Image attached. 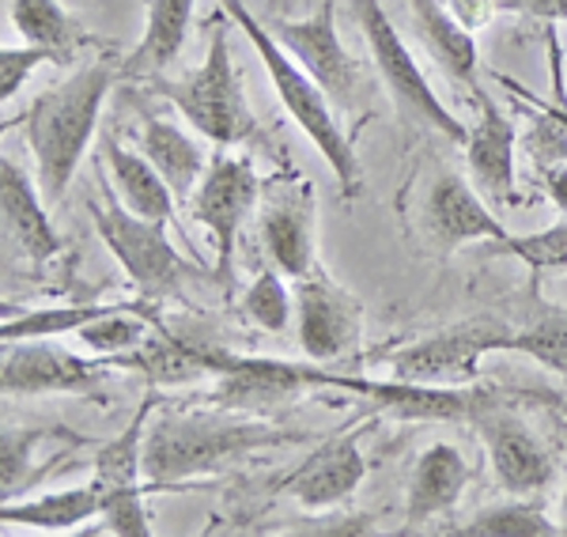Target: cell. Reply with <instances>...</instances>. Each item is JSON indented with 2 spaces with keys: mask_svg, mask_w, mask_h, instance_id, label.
<instances>
[{
  "mask_svg": "<svg viewBox=\"0 0 567 537\" xmlns=\"http://www.w3.org/2000/svg\"><path fill=\"white\" fill-rule=\"evenodd\" d=\"M560 534L567 537V488H564V507H560Z\"/></svg>",
  "mask_w": 567,
  "mask_h": 537,
  "instance_id": "obj_41",
  "label": "cell"
},
{
  "mask_svg": "<svg viewBox=\"0 0 567 537\" xmlns=\"http://www.w3.org/2000/svg\"><path fill=\"white\" fill-rule=\"evenodd\" d=\"M548 405H553V409H556V413H560V416H564V421H567V397H556V402H548Z\"/></svg>",
  "mask_w": 567,
  "mask_h": 537,
  "instance_id": "obj_42",
  "label": "cell"
},
{
  "mask_svg": "<svg viewBox=\"0 0 567 537\" xmlns=\"http://www.w3.org/2000/svg\"><path fill=\"white\" fill-rule=\"evenodd\" d=\"M110 307H114V303H110ZM110 307H99V303H84V307H39V311L4 318V326H0V337H4V344H12V341H39V337L80 333L91 322V318L106 314Z\"/></svg>",
  "mask_w": 567,
  "mask_h": 537,
  "instance_id": "obj_30",
  "label": "cell"
},
{
  "mask_svg": "<svg viewBox=\"0 0 567 537\" xmlns=\"http://www.w3.org/2000/svg\"><path fill=\"white\" fill-rule=\"evenodd\" d=\"M355 20H360L363 39L371 45V61L379 69L382 84H386L393 106H398L401 122L409 125H427V130L443 133L446 141L465 144L470 130L443 106V99L435 95V87L427 84V76L420 72L416 58L409 53L401 31L393 27L386 8L379 0H355Z\"/></svg>",
  "mask_w": 567,
  "mask_h": 537,
  "instance_id": "obj_7",
  "label": "cell"
},
{
  "mask_svg": "<svg viewBox=\"0 0 567 537\" xmlns=\"http://www.w3.org/2000/svg\"><path fill=\"white\" fill-rule=\"evenodd\" d=\"M499 84L511 91V95L518 99V103H526V106H534V111H545L553 122H560L564 130H567V103H564V91H560V76H556V99H542V95H534L529 87H523L518 80H511V76H499Z\"/></svg>",
  "mask_w": 567,
  "mask_h": 537,
  "instance_id": "obj_36",
  "label": "cell"
},
{
  "mask_svg": "<svg viewBox=\"0 0 567 537\" xmlns=\"http://www.w3.org/2000/svg\"><path fill=\"white\" fill-rule=\"evenodd\" d=\"M58 427H4V458H0V485H4V499H16L31 481L34 447Z\"/></svg>",
  "mask_w": 567,
  "mask_h": 537,
  "instance_id": "obj_33",
  "label": "cell"
},
{
  "mask_svg": "<svg viewBox=\"0 0 567 537\" xmlns=\"http://www.w3.org/2000/svg\"><path fill=\"white\" fill-rule=\"evenodd\" d=\"M0 213H4L8 242L23 258L45 266L61 254V235L50 224V202L42 197V186H34L12 156L0 159Z\"/></svg>",
  "mask_w": 567,
  "mask_h": 537,
  "instance_id": "obj_20",
  "label": "cell"
},
{
  "mask_svg": "<svg viewBox=\"0 0 567 537\" xmlns=\"http://www.w3.org/2000/svg\"><path fill=\"white\" fill-rule=\"evenodd\" d=\"M470 485V462L454 443H432L416 458L413 477H409V499H405V526L401 534L424 530L432 518L454 512Z\"/></svg>",
  "mask_w": 567,
  "mask_h": 537,
  "instance_id": "obj_21",
  "label": "cell"
},
{
  "mask_svg": "<svg viewBox=\"0 0 567 537\" xmlns=\"http://www.w3.org/2000/svg\"><path fill=\"white\" fill-rule=\"evenodd\" d=\"M261 178L254 171V163L246 156H231L227 148H219L208 156V167L200 175V186L194 194V220L213 235L216 242V277L231 285V261H235V242L246 224V216L261 202Z\"/></svg>",
  "mask_w": 567,
  "mask_h": 537,
  "instance_id": "obj_9",
  "label": "cell"
},
{
  "mask_svg": "<svg viewBox=\"0 0 567 537\" xmlns=\"http://www.w3.org/2000/svg\"><path fill=\"white\" fill-rule=\"evenodd\" d=\"M499 12H526V16H542V20H548L553 0H499Z\"/></svg>",
  "mask_w": 567,
  "mask_h": 537,
  "instance_id": "obj_39",
  "label": "cell"
},
{
  "mask_svg": "<svg viewBox=\"0 0 567 537\" xmlns=\"http://www.w3.org/2000/svg\"><path fill=\"white\" fill-rule=\"evenodd\" d=\"M39 65H53L50 53L39 50V45H4L0 50V99L8 103L12 95H20L27 76Z\"/></svg>",
  "mask_w": 567,
  "mask_h": 537,
  "instance_id": "obj_35",
  "label": "cell"
},
{
  "mask_svg": "<svg viewBox=\"0 0 567 537\" xmlns=\"http://www.w3.org/2000/svg\"><path fill=\"white\" fill-rule=\"evenodd\" d=\"M446 8H451L454 20H458L462 27L481 31V27L499 12V0H446Z\"/></svg>",
  "mask_w": 567,
  "mask_h": 537,
  "instance_id": "obj_37",
  "label": "cell"
},
{
  "mask_svg": "<svg viewBox=\"0 0 567 537\" xmlns=\"http://www.w3.org/2000/svg\"><path fill=\"white\" fill-rule=\"evenodd\" d=\"M303 432L272 427L254 413H235L224 405L208 409H163L159 421L148 424L144 440V481L148 488L186 485L213 477L224 466H235L246 454L299 443Z\"/></svg>",
  "mask_w": 567,
  "mask_h": 537,
  "instance_id": "obj_1",
  "label": "cell"
},
{
  "mask_svg": "<svg viewBox=\"0 0 567 537\" xmlns=\"http://www.w3.org/2000/svg\"><path fill=\"white\" fill-rule=\"evenodd\" d=\"M194 23V0H148V23L136 50L122 61V76H152L175 65Z\"/></svg>",
  "mask_w": 567,
  "mask_h": 537,
  "instance_id": "obj_26",
  "label": "cell"
},
{
  "mask_svg": "<svg viewBox=\"0 0 567 537\" xmlns=\"http://www.w3.org/2000/svg\"><path fill=\"white\" fill-rule=\"evenodd\" d=\"M427 231H432L439 250H458L465 242H499L507 239V227L499 224V216H492V208L484 205L481 189L470 186L462 175H443L435 178L432 194L424 205Z\"/></svg>",
  "mask_w": 567,
  "mask_h": 537,
  "instance_id": "obj_18",
  "label": "cell"
},
{
  "mask_svg": "<svg viewBox=\"0 0 567 537\" xmlns=\"http://www.w3.org/2000/svg\"><path fill=\"white\" fill-rule=\"evenodd\" d=\"M141 152L155 163V171L167 178V186L175 189L178 202H194V186H200V175H205V167H208L205 152L197 148L194 136L171 122V117L144 114Z\"/></svg>",
  "mask_w": 567,
  "mask_h": 537,
  "instance_id": "obj_24",
  "label": "cell"
},
{
  "mask_svg": "<svg viewBox=\"0 0 567 537\" xmlns=\"http://www.w3.org/2000/svg\"><path fill=\"white\" fill-rule=\"evenodd\" d=\"M542 178H545V189H548V197H553V205L567 213V163H556V167H548Z\"/></svg>",
  "mask_w": 567,
  "mask_h": 537,
  "instance_id": "obj_38",
  "label": "cell"
},
{
  "mask_svg": "<svg viewBox=\"0 0 567 537\" xmlns=\"http://www.w3.org/2000/svg\"><path fill=\"white\" fill-rule=\"evenodd\" d=\"M470 424L477 427L484 451L492 458V473H496L499 488L507 496H534L553 485L556 466L548 451L507 405H499L496 394L477 409Z\"/></svg>",
  "mask_w": 567,
  "mask_h": 537,
  "instance_id": "obj_14",
  "label": "cell"
},
{
  "mask_svg": "<svg viewBox=\"0 0 567 537\" xmlns=\"http://www.w3.org/2000/svg\"><path fill=\"white\" fill-rule=\"evenodd\" d=\"M511 337L515 326L499 318H470L420 341L374 352V360L386 363L393 379L424 382V386H470L488 352H511Z\"/></svg>",
  "mask_w": 567,
  "mask_h": 537,
  "instance_id": "obj_6",
  "label": "cell"
},
{
  "mask_svg": "<svg viewBox=\"0 0 567 537\" xmlns=\"http://www.w3.org/2000/svg\"><path fill=\"white\" fill-rule=\"evenodd\" d=\"M454 537H556L560 534V523H553L542 504H529L523 496H511L503 504L481 507L470 523L454 526V530H443Z\"/></svg>",
  "mask_w": 567,
  "mask_h": 537,
  "instance_id": "obj_28",
  "label": "cell"
},
{
  "mask_svg": "<svg viewBox=\"0 0 567 537\" xmlns=\"http://www.w3.org/2000/svg\"><path fill=\"white\" fill-rule=\"evenodd\" d=\"M122 69L114 61L99 58L91 65L76 69L58 87L42 91L34 106L27 111V141L39 167V186L45 202H61L69 182L76 178L80 159L87 156V144L99 130V114L114 87Z\"/></svg>",
  "mask_w": 567,
  "mask_h": 537,
  "instance_id": "obj_2",
  "label": "cell"
},
{
  "mask_svg": "<svg viewBox=\"0 0 567 537\" xmlns=\"http://www.w3.org/2000/svg\"><path fill=\"white\" fill-rule=\"evenodd\" d=\"M315 189L307 182H277L261 189V247L269 261L291 280L318 266L315 258Z\"/></svg>",
  "mask_w": 567,
  "mask_h": 537,
  "instance_id": "obj_16",
  "label": "cell"
},
{
  "mask_svg": "<svg viewBox=\"0 0 567 537\" xmlns=\"http://www.w3.org/2000/svg\"><path fill=\"white\" fill-rule=\"evenodd\" d=\"M473 99H477V122H473V130L462 144L465 163H470V178L488 205H515L518 202V186H515L518 130L484 87H473Z\"/></svg>",
  "mask_w": 567,
  "mask_h": 537,
  "instance_id": "obj_17",
  "label": "cell"
},
{
  "mask_svg": "<svg viewBox=\"0 0 567 537\" xmlns=\"http://www.w3.org/2000/svg\"><path fill=\"white\" fill-rule=\"evenodd\" d=\"M329 382V371L310 363H288V360H265V357H239L216 375V386L208 390V405H224L235 413H269L291 397L318 390Z\"/></svg>",
  "mask_w": 567,
  "mask_h": 537,
  "instance_id": "obj_13",
  "label": "cell"
},
{
  "mask_svg": "<svg viewBox=\"0 0 567 537\" xmlns=\"http://www.w3.org/2000/svg\"><path fill=\"white\" fill-rule=\"evenodd\" d=\"M227 16L243 27V34L254 42L258 50L265 72L272 80V91L284 103V111L296 117V125L310 136V144L318 148V156L329 163L333 178L341 182V194L344 197H355L363 186V175H360V156H355V144L352 136L341 130L333 114V99L326 95V87L318 84L310 72L284 50V42L272 34V27L258 23V16L246 8V0H219Z\"/></svg>",
  "mask_w": 567,
  "mask_h": 537,
  "instance_id": "obj_3",
  "label": "cell"
},
{
  "mask_svg": "<svg viewBox=\"0 0 567 537\" xmlns=\"http://www.w3.org/2000/svg\"><path fill=\"white\" fill-rule=\"evenodd\" d=\"M8 20L23 34L27 45L50 53L53 65H76L80 50L95 45V39L80 27L58 0H8Z\"/></svg>",
  "mask_w": 567,
  "mask_h": 537,
  "instance_id": "obj_25",
  "label": "cell"
},
{
  "mask_svg": "<svg viewBox=\"0 0 567 537\" xmlns=\"http://www.w3.org/2000/svg\"><path fill=\"white\" fill-rule=\"evenodd\" d=\"M159 405V397L148 394L136 409V416L130 421L122 435L106 443L103 451L95 454V485L103 493V526L117 537H148L152 523H148V507H144V496L152 488L141 485L144 477V440H148V421Z\"/></svg>",
  "mask_w": 567,
  "mask_h": 537,
  "instance_id": "obj_8",
  "label": "cell"
},
{
  "mask_svg": "<svg viewBox=\"0 0 567 537\" xmlns=\"http://www.w3.org/2000/svg\"><path fill=\"white\" fill-rule=\"evenodd\" d=\"M99 156H103V163L110 167L117 197H122L136 216H148V220H163V224L175 216V202H178L175 189L167 186V178L155 171V163L144 156V152L125 148L114 133H103Z\"/></svg>",
  "mask_w": 567,
  "mask_h": 537,
  "instance_id": "obj_23",
  "label": "cell"
},
{
  "mask_svg": "<svg viewBox=\"0 0 567 537\" xmlns=\"http://www.w3.org/2000/svg\"><path fill=\"white\" fill-rule=\"evenodd\" d=\"M91 216H95L99 235H103L110 254L117 258V266L133 280L136 296L148 299V303H163V299L182 296V280L194 269L171 247L167 224L136 216L117 197V189H110L106 182H103V205H91Z\"/></svg>",
  "mask_w": 567,
  "mask_h": 537,
  "instance_id": "obj_5",
  "label": "cell"
},
{
  "mask_svg": "<svg viewBox=\"0 0 567 537\" xmlns=\"http://www.w3.org/2000/svg\"><path fill=\"white\" fill-rule=\"evenodd\" d=\"M409 16H413V27L420 34V42L427 45L432 61L454 84L462 87H481L477 84V42H473V31L454 20V12L446 8V0H405Z\"/></svg>",
  "mask_w": 567,
  "mask_h": 537,
  "instance_id": "obj_22",
  "label": "cell"
},
{
  "mask_svg": "<svg viewBox=\"0 0 567 537\" xmlns=\"http://www.w3.org/2000/svg\"><path fill=\"white\" fill-rule=\"evenodd\" d=\"M548 20H567V0H553V12H548Z\"/></svg>",
  "mask_w": 567,
  "mask_h": 537,
  "instance_id": "obj_40",
  "label": "cell"
},
{
  "mask_svg": "<svg viewBox=\"0 0 567 537\" xmlns=\"http://www.w3.org/2000/svg\"><path fill=\"white\" fill-rule=\"evenodd\" d=\"M272 34L326 87V95L337 106L352 103L355 84H360V65L337 34V0H318V8L303 20H277Z\"/></svg>",
  "mask_w": 567,
  "mask_h": 537,
  "instance_id": "obj_15",
  "label": "cell"
},
{
  "mask_svg": "<svg viewBox=\"0 0 567 537\" xmlns=\"http://www.w3.org/2000/svg\"><path fill=\"white\" fill-rule=\"evenodd\" d=\"M163 95L178 106V114L189 125L208 136L219 148H231V144L250 141L258 122L246 103L243 76L231 61V45H227V27L208 23V53L205 61L186 72L182 80H167Z\"/></svg>",
  "mask_w": 567,
  "mask_h": 537,
  "instance_id": "obj_4",
  "label": "cell"
},
{
  "mask_svg": "<svg viewBox=\"0 0 567 537\" xmlns=\"http://www.w3.org/2000/svg\"><path fill=\"white\" fill-rule=\"evenodd\" d=\"M363 477H368V458L360 451V432L337 435L291 473L288 496L303 504L307 512H329V507L360 493Z\"/></svg>",
  "mask_w": 567,
  "mask_h": 537,
  "instance_id": "obj_19",
  "label": "cell"
},
{
  "mask_svg": "<svg viewBox=\"0 0 567 537\" xmlns=\"http://www.w3.org/2000/svg\"><path fill=\"white\" fill-rule=\"evenodd\" d=\"M326 386L355 394L363 402L379 405L382 413L398 416V421H443V424H470L477 409L488 402L496 390L484 386H424V382L405 379H363L344 375V371H329Z\"/></svg>",
  "mask_w": 567,
  "mask_h": 537,
  "instance_id": "obj_12",
  "label": "cell"
},
{
  "mask_svg": "<svg viewBox=\"0 0 567 537\" xmlns=\"http://www.w3.org/2000/svg\"><path fill=\"white\" fill-rule=\"evenodd\" d=\"M296 311V299H288V288L280 280V269H258L254 285L243 296V314L250 318L258 330L265 333H284L288 330V318Z\"/></svg>",
  "mask_w": 567,
  "mask_h": 537,
  "instance_id": "obj_31",
  "label": "cell"
},
{
  "mask_svg": "<svg viewBox=\"0 0 567 537\" xmlns=\"http://www.w3.org/2000/svg\"><path fill=\"white\" fill-rule=\"evenodd\" d=\"M4 526H31V530H76V526L103 518V493L91 481L84 488H61L31 499H4L0 507Z\"/></svg>",
  "mask_w": 567,
  "mask_h": 537,
  "instance_id": "obj_27",
  "label": "cell"
},
{
  "mask_svg": "<svg viewBox=\"0 0 567 537\" xmlns=\"http://www.w3.org/2000/svg\"><path fill=\"white\" fill-rule=\"evenodd\" d=\"M117 368L114 360H84L76 352L61 349L53 337L39 341H12L4 344L0 363V386L8 397H42V394H91L99 390Z\"/></svg>",
  "mask_w": 567,
  "mask_h": 537,
  "instance_id": "obj_11",
  "label": "cell"
},
{
  "mask_svg": "<svg viewBox=\"0 0 567 537\" xmlns=\"http://www.w3.org/2000/svg\"><path fill=\"white\" fill-rule=\"evenodd\" d=\"M529 111H534V106H529ZM526 152L534 156V167L545 175L556 163H567V130L560 122H553L545 111H537L534 125H529V133H526Z\"/></svg>",
  "mask_w": 567,
  "mask_h": 537,
  "instance_id": "obj_34",
  "label": "cell"
},
{
  "mask_svg": "<svg viewBox=\"0 0 567 537\" xmlns=\"http://www.w3.org/2000/svg\"><path fill=\"white\" fill-rule=\"evenodd\" d=\"M296 333L299 349L315 363H333L360 344L363 333V303L349 288H341L333 277L315 266L303 277H296Z\"/></svg>",
  "mask_w": 567,
  "mask_h": 537,
  "instance_id": "obj_10",
  "label": "cell"
},
{
  "mask_svg": "<svg viewBox=\"0 0 567 537\" xmlns=\"http://www.w3.org/2000/svg\"><path fill=\"white\" fill-rule=\"evenodd\" d=\"M511 352L529 357L542 368L567 379V307L537 303L526 326H518L511 337Z\"/></svg>",
  "mask_w": 567,
  "mask_h": 537,
  "instance_id": "obj_29",
  "label": "cell"
},
{
  "mask_svg": "<svg viewBox=\"0 0 567 537\" xmlns=\"http://www.w3.org/2000/svg\"><path fill=\"white\" fill-rule=\"evenodd\" d=\"M488 254H507V258L526 261L529 272L567 269V220L534 235H507V239L492 242Z\"/></svg>",
  "mask_w": 567,
  "mask_h": 537,
  "instance_id": "obj_32",
  "label": "cell"
}]
</instances>
